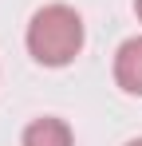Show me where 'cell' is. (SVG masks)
I'll return each instance as SVG.
<instances>
[{"instance_id": "1", "label": "cell", "mask_w": 142, "mask_h": 146, "mask_svg": "<svg viewBox=\"0 0 142 146\" xmlns=\"http://www.w3.org/2000/svg\"><path fill=\"white\" fill-rule=\"evenodd\" d=\"M83 48V20L67 4H47L28 24V51L44 67H63Z\"/></svg>"}, {"instance_id": "4", "label": "cell", "mask_w": 142, "mask_h": 146, "mask_svg": "<svg viewBox=\"0 0 142 146\" xmlns=\"http://www.w3.org/2000/svg\"><path fill=\"white\" fill-rule=\"evenodd\" d=\"M134 12H138V20H142V0H134Z\"/></svg>"}, {"instance_id": "5", "label": "cell", "mask_w": 142, "mask_h": 146, "mask_svg": "<svg viewBox=\"0 0 142 146\" xmlns=\"http://www.w3.org/2000/svg\"><path fill=\"white\" fill-rule=\"evenodd\" d=\"M126 146H142V138H130V142H126Z\"/></svg>"}, {"instance_id": "2", "label": "cell", "mask_w": 142, "mask_h": 146, "mask_svg": "<svg viewBox=\"0 0 142 146\" xmlns=\"http://www.w3.org/2000/svg\"><path fill=\"white\" fill-rule=\"evenodd\" d=\"M115 79L126 95H142V36L126 40L115 51Z\"/></svg>"}, {"instance_id": "3", "label": "cell", "mask_w": 142, "mask_h": 146, "mask_svg": "<svg viewBox=\"0 0 142 146\" xmlns=\"http://www.w3.org/2000/svg\"><path fill=\"white\" fill-rule=\"evenodd\" d=\"M24 146H71V126L63 119H36L24 130Z\"/></svg>"}]
</instances>
